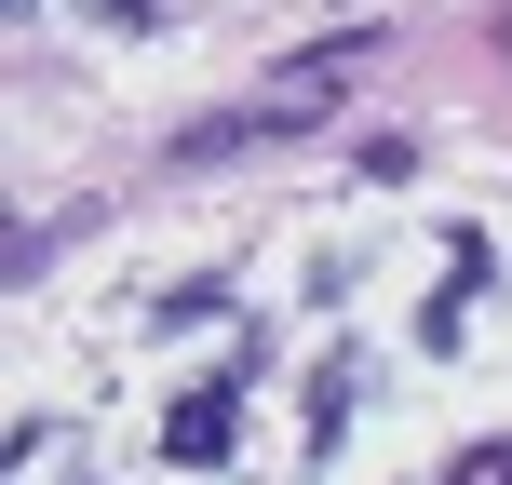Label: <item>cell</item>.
<instances>
[{"instance_id": "obj_1", "label": "cell", "mask_w": 512, "mask_h": 485, "mask_svg": "<svg viewBox=\"0 0 512 485\" xmlns=\"http://www.w3.org/2000/svg\"><path fill=\"white\" fill-rule=\"evenodd\" d=\"M243 337H230V364H216V378H189L176 405H162V459L176 472H216V459H243Z\"/></svg>"}, {"instance_id": "obj_2", "label": "cell", "mask_w": 512, "mask_h": 485, "mask_svg": "<svg viewBox=\"0 0 512 485\" xmlns=\"http://www.w3.org/2000/svg\"><path fill=\"white\" fill-rule=\"evenodd\" d=\"M445 485H512V432H486V445H459V459H445Z\"/></svg>"}]
</instances>
